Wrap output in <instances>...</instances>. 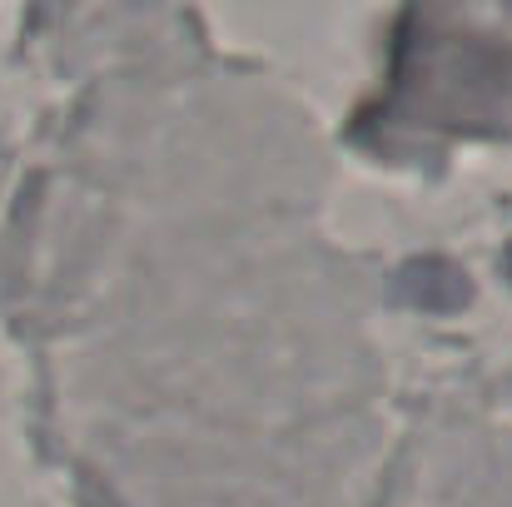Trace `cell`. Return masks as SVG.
<instances>
[{"label": "cell", "instance_id": "cell-1", "mask_svg": "<svg viewBox=\"0 0 512 507\" xmlns=\"http://www.w3.org/2000/svg\"><path fill=\"white\" fill-rule=\"evenodd\" d=\"M508 269H512V254H508Z\"/></svg>", "mask_w": 512, "mask_h": 507}]
</instances>
